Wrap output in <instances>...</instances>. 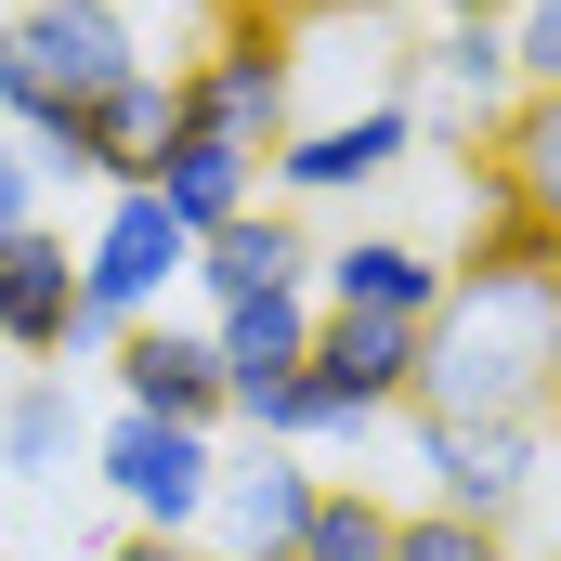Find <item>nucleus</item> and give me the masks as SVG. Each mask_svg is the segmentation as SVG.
Here are the masks:
<instances>
[{
    "instance_id": "nucleus-31",
    "label": "nucleus",
    "mask_w": 561,
    "mask_h": 561,
    "mask_svg": "<svg viewBox=\"0 0 561 561\" xmlns=\"http://www.w3.org/2000/svg\"><path fill=\"white\" fill-rule=\"evenodd\" d=\"M118 13H144V0H118Z\"/></svg>"
},
{
    "instance_id": "nucleus-4",
    "label": "nucleus",
    "mask_w": 561,
    "mask_h": 561,
    "mask_svg": "<svg viewBox=\"0 0 561 561\" xmlns=\"http://www.w3.org/2000/svg\"><path fill=\"white\" fill-rule=\"evenodd\" d=\"M196 275V222L157 196V183H105V222L79 236V340L66 353H105L131 313H157L170 287Z\"/></svg>"
},
{
    "instance_id": "nucleus-9",
    "label": "nucleus",
    "mask_w": 561,
    "mask_h": 561,
    "mask_svg": "<svg viewBox=\"0 0 561 561\" xmlns=\"http://www.w3.org/2000/svg\"><path fill=\"white\" fill-rule=\"evenodd\" d=\"M300 379L327 392L340 444H366L379 419H405V392H419V327H405V313H327V300H313V353H300Z\"/></svg>"
},
{
    "instance_id": "nucleus-10",
    "label": "nucleus",
    "mask_w": 561,
    "mask_h": 561,
    "mask_svg": "<svg viewBox=\"0 0 561 561\" xmlns=\"http://www.w3.org/2000/svg\"><path fill=\"white\" fill-rule=\"evenodd\" d=\"M313 483H327V470H313V444H262V431H249V444H222V470H209V523H196V536H209L222 561L300 549Z\"/></svg>"
},
{
    "instance_id": "nucleus-12",
    "label": "nucleus",
    "mask_w": 561,
    "mask_h": 561,
    "mask_svg": "<svg viewBox=\"0 0 561 561\" xmlns=\"http://www.w3.org/2000/svg\"><path fill=\"white\" fill-rule=\"evenodd\" d=\"M105 379H118V405H157V419H196V431L236 419L209 327H170V313H131V327L105 340Z\"/></svg>"
},
{
    "instance_id": "nucleus-30",
    "label": "nucleus",
    "mask_w": 561,
    "mask_h": 561,
    "mask_svg": "<svg viewBox=\"0 0 561 561\" xmlns=\"http://www.w3.org/2000/svg\"><path fill=\"white\" fill-rule=\"evenodd\" d=\"M249 561H287V549H249Z\"/></svg>"
},
{
    "instance_id": "nucleus-23",
    "label": "nucleus",
    "mask_w": 561,
    "mask_h": 561,
    "mask_svg": "<svg viewBox=\"0 0 561 561\" xmlns=\"http://www.w3.org/2000/svg\"><path fill=\"white\" fill-rule=\"evenodd\" d=\"M510 66H523V92H561V0L510 13Z\"/></svg>"
},
{
    "instance_id": "nucleus-7",
    "label": "nucleus",
    "mask_w": 561,
    "mask_h": 561,
    "mask_svg": "<svg viewBox=\"0 0 561 561\" xmlns=\"http://www.w3.org/2000/svg\"><path fill=\"white\" fill-rule=\"evenodd\" d=\"M392 92H405L419 144H444V157H483V144L510 131V105H523L510 26H444V39H419V53L392 66Z\"/></svg>"
},
{
    "instance_id": "nucleus-15",
    "label": "nucleus",
    "mask_w": 561,
    "mask_h": 561,
    "mask_svg": "<svg viewBox=\"0 0 561 561\" xmlns=\"http://www.w3.org/2000/svg\"><path fill=\"white\" fill-rule=\"evenodd\" d=\"M196 287H209V300L313 287V236H300V209H287V196H249L236 222H209V236H196Z\"/></svg>"
},
{
    "instance_id": "nucleus-11",
    "label": "nucleus",
    "mask_w": 561,
    "mask_h": 561,
    "mask_svg": "<svg viewBox=\"0 0 561 561\" xmlns=\"http://www.w3.org/2000/svg\"><path fill=\"white\" fill-rule=\"evenodd\" d=\"M444 287H457V262L431 236H392V222H353L340 249H313V300L327 313H405V327H431Z\"/></svg>"
},
{
    "instance_id": "nucleus-13",
    "label": "nucleus",
    "mask_w": 561,
    "mask_h": 561,
    "mask_svg": "<svg viewBox=\"0 0 561 561\" xmlns=\"http://www.w3.org/2000/svg\"><path fill=\"white\" fill-rule=\"evenodd\" d=\"M66 340H79V249L53 222H13L0 236V353L66 366Z\"/></svg>"
},
{
    "instance_id": "nucleus-5",
    "label": "nucleus",
    "mask_w": 561,
    "mask_h": 561,
    "mask_svg": "<svg viewBox=\"0 0 561 561\" xmlns=\"http://www.w3.org/2000/svg\"><path fill=\"white\" fill-rule=\"evenodd\" d=\"M405 444H419L431 470V510H457V523H523L536 510V483H549V419L523 405V419H431V405H405Z\"/></svg>"
},
{
    "instance_id": "nucleus-1",
    "label": "nucleus",
    "mask_w": 561,
    "mask_h": 561,
    "mask_svg": "<svg viewBox=\"0 0 561 561\" xmlns=\"http://www.w3.org/2000/svg\"><path fill=\"white\" fill-rule=\"evenodd\" d=\"M131 66H157V53H144V13H118V0H13L0 13V118L26 131L39 183H92L79 170V118Z\"/></svg>"
},
{
    "instance_id": "nucleus-32",
    "label": "nucleus",
    "mask_w": 561,
    "mask_h": 561,
    "mask_svg": "<svg viewBox=\"0 0 561 561\" xmlns=\"http://www.w3.org/2000/svg\"><path fill=\"white\" fill-rule=\"evenodd\" d=\"M0 13H13V0H0Z\"/></svg>"
},
{
    "instance_id": "nucleus-25",
    "label": "nucleus",
    "mask_w": 561,
    "mask_h": 561,
    "mask_svg": "<svg viewBox=\"0 0 561 561\" xmlns=\"http://www.w3.org/2000/svg\"><path fill=\"white\" fill-rule=\"evenodd\" d=\"M105 561H222V549H209V536H144V523H131Z\"/></svg>"
},
{
    "instance_id": "nucleus-16",
    "label": "nucleus",
    "mask_w": 561,
    "mask_h": 561,
    "mask_svg": "<svg viewBox=\"0 0 561 561\" xmlns=\"http://www.w3.org/2000/svg\"><path fill=\"white\" fill-rule=\"evenodd\" d=\"M170 131H183V79H170V66H131V79L79 118V170H92V183H144Z\"/></svg>"
},
{
    "instance_id": "nucleus-24",
    "label": "nucleus",
    "mask_w": 561,
    "mask_h": 561,
    "mask_svg": "<svg viewBox=\"0 0 561 561\" xmlns=\"http://www.w3.org/2000/svg\"><path fill=\"white\" fill-rule=\"evenodd\" d=\"M13 222H39V157H26V131L0 118V236Z\"/></svg>"
},
{
    "instance_id": "nucleus-8",
    "label": "nucleus",
    "mask_w": 561,
    "mask_h": 561,
    "mask_svg": "<svg viewBox=\"0 0 561 561\" xmlns=\"http://www.w3.org/2000/svg\"><path fill=\"white\" fill-rule=\"evenodd\" d=\"M419 157V118H405V92L379 79L366 105H340V118H300V131L262 157V183H275L287 209H327V196H366V183H392Z\"/></svg>"
},
{
    "instance_id": "nucleus-17",
    "label": "nucleus",
    "mask_w": 561,
    "mask_h": 561,
    "mask_svg": "<svg viewBox=\"0 0 561 561\" xmlns=\"http://www.w3.org/2000/svg\"><path fill=\"white\" fill-rule=\"evenodd\" d=\"M209 353H222V392H249V379H300V353H313V287L209 300Z\"/></svg>"
},
{
    "instance_id": "nucleus-20",
    "label": "nucleus",
    "mask_w": 561,
    "mask_h": 561,
    "mask_svg": "<svg viewBox=\"0 0 561 561\" xmlns=\"http://www.w3.org/2000/svg\"><path fill=\"white\" fill-rule=\"evenodd\" d=\"M287 561H392V496H379V483H313Z\"/></svg>"
},
{
    "instance_id": "nucleus-26",
    "label": "nucleus",
    "mask_w": 561,
    "mask_h": 561,
    "mask_svg": "<svg viewBox=\"0 0 561 561\" xmlns=\"http://www.w3.org/2000/svg\"><path fill=\"white\" fill-rule=\"evenodd\" d=\"M327 26H392V13H419V0H313Z\"/></svg>"
},
{
    "instance_id": "nucleus-3",
    "label": "nucleus",
    "mask_w": 561,
    "mask_h": 561,
    "mask_svg": "<svg viewBox=\"0 0 561 561\" xmlns=\"http://www.w3.org/2000/svg\"><path fill=\"white\" fill-rule=\"evenodd\" d=\"M183 79V118L222 144H249V157H275L300 131V26H287V0H209V39H196V66H170Z\"/></svg>"
},
{
    "instance_id": "nucleus-6",
    "label": "nucleus",
    "mask_w": 561,
    "mask_h": 561,
    "mask_svg": "<svg viewBox=\"0 0 561 561\" xmlns=\"http://www.w3.org/2000/svg\"><path fill=\"white\" fill-rule=\"evenodd\" d=\"M209 470H222V431H196V419L118 405V419L92 431V483L131 510L144 536H196L209 523Z\"/></svg>"
},
{
    "instance_id": "nucleus-29",
    "label": "nucleus",
    "mask_w": 561,
    "mask_h": 561,
    "mask_svg": "<svg viewBox=\"0 0 561 561\" xmlns=\"http://www.w3.org/2000/svg\"><path fill=\"white\" fill-rule=\"evenodd\" d=\"M510 561H561V549H510Z\"/></svg>"
},
{
    "instance_id": "nucleus-2",
    "label": "nucleus",
    "mask_w": 561,
    "mask_h": 561,
    "mask_svg": "<svg viewBox=\"0 0 561 561\" xmlns=\"http://www.w3.org/2000/svg\"><path fill=\"white\" fill-rule=\"evenodd\" d=\"M549 313L561 300H536V287L457 275L444 313L419 327V392L405 405H431V419H523L536 405V366H549Z\"/></svg>"
},
{
    "instance_id": "nucleus-27",
    "label": "nucleus",
    "mask_w": 561,
    "mask_h": 561,
    "mask_svg": "<svg viewBox=\"0 0 561 561\" xmlns=\"http://www.w3.org/2000/svg\"><path fill=\"white\" fill-rule=\"evenodd\" d=\"M536 419H561V313H549V366H536Z\"/></svg>"
},
{
    "instance_id": "nucleus-18",
    "label": "nucleus",
    "mask_w": 561,
    "mask_h": 561,
    "mask_svg": "<svg viewBox=\"0 0 561 561\" xmlns=\"http://www.w3.org/2000/svg\"><path fill=\"white\" fill-rule=\"evenodd\" d=\"M144 183H157V196H170V209H183V222H196V236H209V222H236V209H249V196H275V183H262V157H249V144H222V131H196V118H183V131L157 144V170H144Z\"/></svg>"
},
{
    "instance_id": "nucleus-28",
    "label": "nucleus",
    "mask_w": 561,
    "mask_h": 561,
    "mask_svg": "<svg viewBox=\"0 0 561 561\" xmlns=\"http://www.w3.org/2000/svg\"><path fill=\"white\" fill-rule=\"evenodd\" d=\"M523 0H444V26H510Z\"/></svg>"
},
{
    "instance_id": "nucleus-19",
    "label": "nucleus",
    "mask_w": 561,
    "mask_h": 561,
    "mask_svg": "<svg viewBox=\"0 0 561 561\" xmlns=\"http://www.w3.org/2000/svg\"><path fill=\"white\" fill-rule=\"evenodd\" d=\"M66 457H79V405H66V366H39V379L0 405V470H13V483H53Z\"/></svg>"
},
{
    "instance_id": "nucleus-22",
    "label": "nucleus",
    "mask_w": 561,
    "mask_h": 561,
    "mask_svg": "<svg viewBox=\"0 0 561 561\" xmlns=\"http://www.w3.org/2000/svg\"><path fill=\"white\" fill-rule=\"evenodd\" d=\"M392 561H510V536L496 523H457V510H392Z\"/></svg>"
},
{
    "instance_id": "nucleus-21",
    "label": "nucleus",
    "mask_w": 561,
    "mask_h": 561,
    "mask_svg": "<svg viewBox=\"0 0 561 561\" xmlns=\"http://www.w3.org/2000/svg\"><path fill=\"white\" fill-rule=\"evenodd\" d=\"M483 157H496V170H510V183L561 222V92H523V105H510V131L483 144Z\"/></svg>"
},
{
    "instance_id": "nucleus-14",
    "label": "nucleus",
    "mask_w": 561,
    "mask_h": 561,
    "mask_svg": "<svg viewBox=\"0 0 561 561\" xmlns=\"http://www.w3.org/2000/svg\"><path fill=\"white\" fill-rule=\"evenodd\" d=\"M457 275H483V287H536V300H561V222L483 157L470 170V249H457Z\"/></svg>"
}]
</instances>
